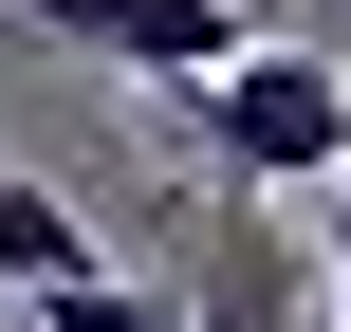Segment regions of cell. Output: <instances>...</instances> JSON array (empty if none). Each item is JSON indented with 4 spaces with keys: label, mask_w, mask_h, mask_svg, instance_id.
Segmentation results:
<instances>
[{
    "label": "cell",
    "mask_w": 351,
    "mask_h": 332,
    "mask_svg": "<svg viewBox=\"0 0 351 332\" xmlns=\"http://www.w3.org/2000/svg\"><path fill=\"white\" fill-rule=\"evenodd\" d=\"M204 166H222L241 203H315V185H351V74L296 55V37H241V55L204 74Z\"/></svg>",
    "instance_id": "1"
},
{
    "label": "cell",
    "mask_w": 351,
    "mask_h": 332,
    "mask_svg": "<svg viewBox=\"0 0 351 332\" xmlns=\"http://www.w3.org/2000/svg\"><path fill=\"white\" fill-rule=\"evenodd\" d=\"M37 37H56V55H111V74L204 92V74L241 55V0H37Z\"/></svg>",
    "instance_id": "2"
},
{
    "label": "cell",
    "mask_w": 351,
    "mask_h": 332,
    "mask_svg": "<svg viewBox=\"0 0 351 332\" xmlns=\"http://www.w3.org/2000/svg\"><path fill=\"white\" fill-rule=\"evenodd\" d=\"M56 277H93V222H74L37 166H0V296H56Z\"/></svg>",
    "instance_id": "3"
},
{
    "label": "cell",
    "mask_w": 351,
    "mask_h": 332,
    "mask_svg": "<svg viewBox=\"0 0 351 332\" xmlns=\"http://www.w3.org/2000/svg\"><path fill=\"white\" fill-rule=\"evenodd\" d=\"M185 332H315L296 314V259H278V240H222V277L185 296Z\"/></svg>",
    "instance_id": "4"
},
{
    "label": "cell",
    "mask_w": 351,
    "mask_h": 332,
    "mask_svg": "<svg viewBox=\"0 0 351 332\" xmlns=\"http://www.w3.org/2000/svg\"><path fill=\"white\" fill-rule=\"evenodd\" d=\"M37 332H185V314H167V296H130V277L93 259V277H56V296H37Z\"/></svg>",
    "instance_id": "5"
}]
</instances>
